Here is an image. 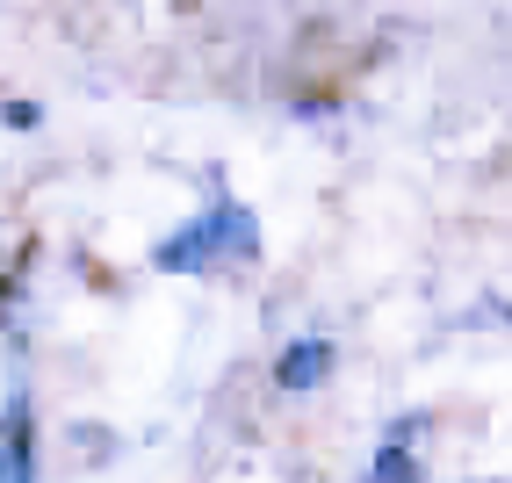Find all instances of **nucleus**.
<instances>
[{"mask_svg":"<svg viewBox=\"0 0 512 483\" xmlns=\"http://www.w3.org/2000/svg\"><path fill=\"white\" fill-rule=\"evenodd\" d=\"M253 253H260L253 210H238V202H210V210H202L195 224H181L152 260L166 274H202V267H217V260H253Z\"/></svg>","mask_w":512,"mask_h":483,"instance_id":"nucleus-1","label":"nucleus"},{"mask_svg":"<svg viewBox=\"0 0 512 483\" xmlns=\"http://www.w3.org/2000/svg\"><path fill=\"white\" fill-rule=\"evenodd\" d=\"M282 390H311V383H325L332 375V347L325 339H296V347H282Z\"/></svg>","mask_w":512,"mask_h":483,"instance_id":"nucleus-2","label":"nucleus"},{"mask_svg":"<svg viewBox=\"0 0 512 483\" xmlns=\"http://www.w3.org/2000/svg\"><path fill=\"white\" fill-rule=\"evenodd\" d=\"M0 483H37V447H29L22 404H15V426H8V469H0Z\"/></svg>","mask_w":512,"mask_h":483,"instance_id":"nucleus-3","label":"nucleus"},{"mask_svg":"<svg viewBox=\"0 0 512 483\" xmlns=\"http://www.w3.org/2000/svg\"><path fill=\"white\" fill-rule=\"evenodd\" d=\"M368 483H419V455H412L404 440H390L383 455H375V476H368Z\"/></svg>","mask_w":512,"mask_h":483,"instance_id":"nucleus-4","label":"nucleus"}]
</instances>
